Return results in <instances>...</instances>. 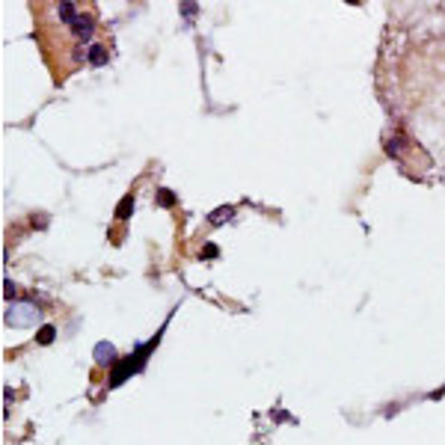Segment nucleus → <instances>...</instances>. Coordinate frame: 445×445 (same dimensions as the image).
Masks as SVG:
<instances>
[{
  "mask_svg": "<svg viewBox=\"0 0 445 445\" xmlns=\"http://www.w3.org/2000/svg\"><path fill=\"white\" fill-rule=\"evenodd\" d=\"M36 318H39V309H36L33 303H15V306H9V312H6V324L15 327V330L33 327Z\"/></svg>",
  "mask_w": 445,
  "mask_h": 445,
  "instance_id": "f257e3e1",
  "label": "nucleus"
},
{
  "mask_svg": "<svg viewBox=\"0 0 445 445\" xmlns=\"http://www.w3.org/2000/svg\"><path fill=\"white\" fill-rule=\"evenodd\" d=\"M113 359H116V350H113V344H107V341H98V344H95V362L107 365V362H113Z\"/></svg>",
  "mask_w": 445,
  "mask_h": 445,
  "instance_id": "f03ea898",
  "label": "nucleus"
},
{
  "mask_svg": "<svg viewBox=\"0 0 445 445\" xmlns=\"http://www.w3.org/2000/svg\"><path fill=\"white\" fill-rule=\"evenodd\" d=\"M71 30H74L77 39H89V36H92V21H89V18H77V21L71 24Z\"/></svg>",
  "mask_w": 445,
  "mask_h": 445,
  "instance_id": "7ed1b4c3",
  "label": "nucleus"
},
{
  "mask_svg": "<svg viewBox=\"0 0 445 445\" xmlns=\"http://www.w3.org/2000/svg\"><path fill=\"white\" fill-rule=\"evenodd\" d=\"M131 211H134V196L128 193V196H122V202L116 205V217H119V220H128Z\"/></svg>",
  "mask_w": 445,
  "mask_h": 445,
  "instance_id": "20e7f679",
  "label": "nucleus"
},
{
  "mask_svg": "<svg viewBox=\"0 0 445 445\" xmlns=\"http://www.w3.org/2000/svg\"><path fill=\"white\" fill-rule=\"evenodd\" d=\"M59 18H62L65 24H74V21H77V15H74V3H59Z\"/></svg>",
  "mask_w": 445,
  "mask_h": 445,
  "instance_id": "39448f33",
  "label": "nucleus"
},
{
  "mask_svg": "<svg viewBox=\"0 0 445 445\" xmlns=\"http://www.w3.org/2000/svg\"><path fill=\"white\" fill-rule=\"evenodd\" d=\"M89 62H92V65H104V62H107V51H104V48H92V51H89Z\"/></svg>",
  "mask_w": 445,
  "mask_h": 445,
  "instance_id": "423d86ee",
  "label": "nucleus"
},
{
  "mask_svg": "<svg viewBox=\"0 0 445 445\" xmlns=\"http://www.w3.org/2000/svg\"><path fill=\"white\" fill-rule=\"evenodd\" d=\"M54 335H56L54 327H42V330L36 333V338H39V344H51V341H54Z\"/></svg>",
  "mask_w": 445,
  "mask_h": 445,
  "instance_id": "0eeeda50",
  "label": "nucleus"
},
{
  "mask_svg": "<svg viewBox=\"0 0 445 445\" xmlns=\"http://www.w3.org/2000/svg\"><path fill=\"white\" fill-rule=\"evenodd\" d=\"M228 217H231V208L225 205V208H217V211L211 214V222H214V225H220V222H222V220H228Z\"/></svg>",
  "mask_w": 445,
  "mask_h": 445,
  "instance_id": "6e6552de",
  "label": "nucleus"
},
{
  "mask_svg": "<svg viewBox=\"0 0 445 445\" xmlns=\"http://www.w3.org/2000/svg\"><path fill=\"white\" fill-rule=\"evenodd\" d=\"M158 193H161V196H158V199H161V205H164V208H169V205H172V202H175V196H172V193H169V190H158Z\"/></svg>",
  "mask_w": 445,
  "mask_h": 445,
  "instance_id": "1a4fd4ad",
  "label": "nucleus"
},
{
  "mask_svg": "<svg viewBox=\"0 0 445 445\" xmlns=\"http://www.w3.org/2000/svg\"><path fill=\"white\" fill-rule=\"evenodd\" d=\"M202 255H205V258H214V255H217V246H214V243H208V246L202 249Z\"/></svg>",
  "mask_w": 445,
  "mask_h": 445,
  "instance_id": "9d476101",
  "label": "nucleus"
},
{
  "mask_svg": "<svg viewBox=\"0 0 445 445\" xmlns=\"http://www.w3.org/2000/svg\"><path fill=\"white\" fill-rule=\"evenodd\" d=\"M3 288H6V291H3V294H6V297H15V285H12V282H6V285H3Z\"/></svg>",
  "mask_w": 445,
  "mask_h": 445,
  "instance_id": "9b49d317",
  "label": "nucleus"
}]
</instances>
